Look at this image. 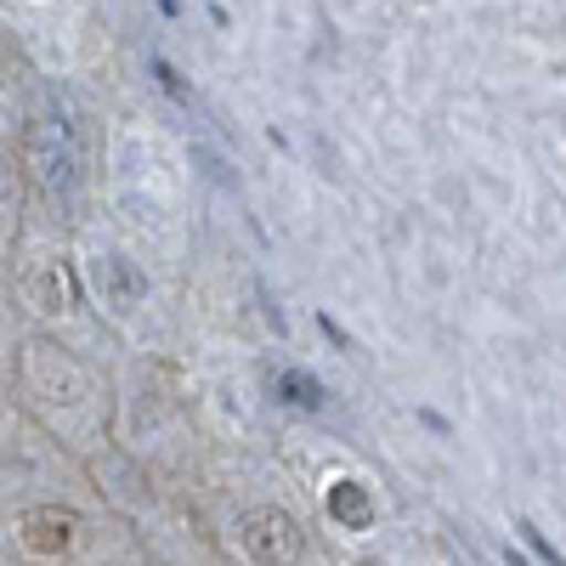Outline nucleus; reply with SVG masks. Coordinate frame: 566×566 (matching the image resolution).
Here are the masks:
<instances>
[{"label":"nucleus","mask_w":566,"mask_h":566,"mask_svg":"<svg viewBox=\"0 0 566 566\" xmlns=\"http://www.w3.org/2000/svg\"><path fill=\"white\" fill-rule=\"evenodd\" d=\"M239 533H244V549L261 566H290L301 555V527H295V515H283V510H250Z\"/></svg>","instance_id":"1"},{"label":"nucleus","mask_w":566,"mask_h":566,"mask_svg":"<svg viewBox=\"0 0 566 566\" xmlns=\"http://www.w3.org/2000/svg\"><path fill=\"white\" fill-rule=\"evenodd\" d=\"M74 533H80V522H74V510H29L23 515V544L34 549V555H69L74 549Z\"/></svg>","instance_id":"2"},{"label":"nucleus","mask_w":566,"mask_h":566,"mask_svg":"<svg viewBox=\"0 0 566 566\" xmlns=\"http://www.w3.org/2000/svg\"><path fill=\"white\" fill-rule=\"evenodd\" d=\"M328 515H335L340 527H368L374 522V499H368V488L363 482H335L328 488Z\"/></svg>","instance_id":"3"},{"label":"nucleus","mask_w":566,"mask_h":566,"mask_svg":"<svg viewBox=\"0 0 566 566\" xmlns=\"http://www.w3.org/2000/svg\"><path fill=\"white\" fill-rule=\"evenodd\" d=\"M272 391H277V402H290V408H317L323 402V386L312 380V374H301V368H283L272 380Z\"/></svg>","instance_id":"4"},{"label":"nucleus","mask_w":566,"mask_h":566,"mask_svg":"<svg viewBox=\"0 0 566 566\" xmlns=\"http://www.w3.org/2000/svg\"><path fill=\"white\" fill-rule=\"evenodd\" d=\"M114 290H119V301H136V290H142L136 272H130L125 261H114Z\"/></svg>","instance_id":"5"}]
</instances>
